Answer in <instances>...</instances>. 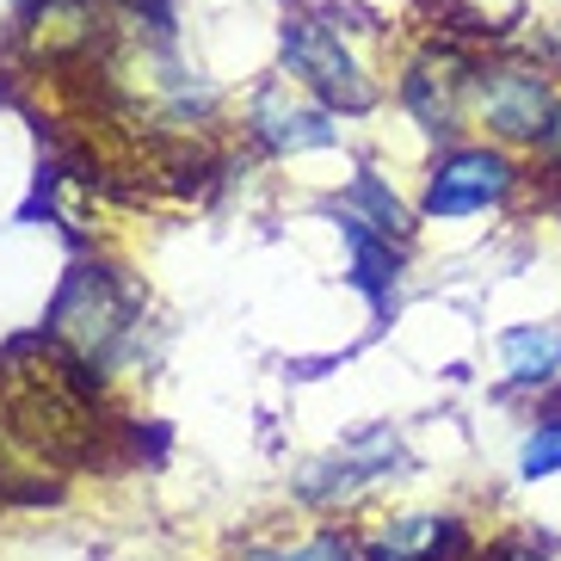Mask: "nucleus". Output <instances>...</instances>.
<instances>
[{
    "label": "nucleus",
    "instance_id": "nucleus-1",
    "mask_svg": "<svg viewBox=\"0 0 561 561\" xmlns=\"http://www.w3.org/2000/svg\"><path fill=\"white\" fill-rule=\"evenodd\" d=\"M561 112L556 75L530 56H476L469 75V130L500 149H537Z\"/></svg>",
    "mask_w": 561,
    "mask_h": 561
},
{
    "label": "nucleus",
    "instance_id": "nucleus-2",
    "mask_svg": "<svg viewBox=\"0 0 561 561\" xmlns=\"http://www.w3.org/2000/svg\"><path fill=\"white\" fill-rule=\"evenodd\" d=\"M518 192V161L500 142H445L426 173V198L420 210L432 222H462V216L500 210Z\"/></svg>",
    "mask_w": 561,
    "mask_h": 561
},
{
    "label": "nucleus",
    "instance_id": "nucleus-3",
    "mask_svg": "<svg viewBox=\"0 0 561 561\" xmlns=\"http://www.w3.org/2000/svg\"><path fill=\"white\" fill-rule=\"evenodd\" d=\"M284 62H290V75H297V81L309 87L328 112H352V117H358V112L377 105V87L364 81L358 56L340 44V32H333L328 19H309V13L284 19Z\"/></svg>",
    "mask_w": 561,
    "mask_h": 561
},
{
    "label": "nucleus",
    "instance_id": "nucleus-4",
    "mask_svg": "<svg viewBox=\"0 0 561 561\" xmlns=\"http://www.w3.org/2000/svg\"><path fill=\"white\" fill-rule=\"evenodd\" d=\"M469 75H476V50L457 44V37H438L408 62L401 75V105L426 136L438 142H457L469 130Z\"/></svg>",
    "mask_w": 561,
    "mask_h": 561
},
{
    "label": "nucleus",
    "instance_id": "nucleus-5",
    "mask_svg": "<svg viewBox=\"0 0 561 561\" xmlns=\"http://www.w3.org/2000/svg\"><path fill=\"white\" fill-rule=\"evenodd\" d=\"M50 333H62L75 358H87L100 370L112 358V346L130 333L124 321V302H117V284L105 278L100 265H75V278L62 284V297H56V314H50Z\"/></svg>",
    "mask_w": 561,
    "mask_h": 561
},
{
    "label": "nucleus",
    "instance_id": "nucleus-6",
    "mask_svg": "<svg viewBox=\"0 0 561 561\" xmlns=\"http://www.w3.org/2000/svg\"><path fill=\"white\" fill-rule=\"evenodd\" d=\"M364 561H476V537L457 512H401L364 537Z\"/></svg>",
    "mask_w": 561,
    "mask_h": 561
},
{
    "label": "nucleus",
    "instance_id": "nucleus-7",
    "mask_svg": "<svg viewBox=\"0 0 561 561\" xmlns=\"http://www.w3.org/2000/svg\"><path fill=\"white\" fill-rule=\"evenodd\" d=\"M389 462H401L396 432H364L358 445H346L340 457L314 462L297 488H302V500H352L358 488H370V481H382V476H396Z\"/></svg>",
    "mask_w": 561,
    "mask_h": 561
},
{
    "label": "nucleus",
    "instance_id": "nucleus-8",
    "mask_svg": "<svg viewBox=\"0 0 561 561\" xmlns=\"http://www.w3.org/2000/svg\"><path fill=\"white\" fill-rule=\"evenodd\" d=\"M248 130L260 136V149L265 154H302V149H328L333 136V117L328 105H297L290 93H260L253 100V117H248Z\"/></svg>",
    "mask_w": 561,
    "mask_h": 561
},
{
    "label": "nucleus",
    "instance_id": "nucleus-9",
    "mask_svg": "<svg viewBox=\"0 0 561 561\" xmlns=\"http://www.w3.org/2000/svg\"><path fill=\"white\" fill-rule=\"evenodd\" d=\"M500 370L512 389H549L561 382V328L549 321H525V328L500 333Z\"/></svg>",
    "mask_w": 561,
    "mask_h": 561
},
{
    "label": "nucleus",
    "instance_id": "nucleus-10",
    "mask_svg": "<svg viewBox=\"0 0 561 561\" xmlns=\"http://www.w3.org/2000/svg\"><path fill=\"white\" fill-rule=\"evenodd\" d=\"M340 210H346V216H358L364 229L389 234V241H408V234H413L408 204H401L396 192H389V185L377 180V173H358V180L346 185V198H340Z\"/></svg>",
    "mask_w": 561,
    "mask_h": 561
},
{
    "label": "nucleus",
    "instance_id": "nucleus-11",
    "mask_svg": "<svg viewBox=\"0 0 561 561\" xmlns=\"http://www.w3.org/2000/svg\"><path fill=\"white\" fill-rule=\"evenodd\" d=\"M518 476L525 481L561 476V408L537 413V426L525 432V445H518Z\"/></svg>",
    "mask_w": 561,
    "mask_h": 561
},
{
    "label": "nucleus",
    "instance_id": "nucleus-12",
    "mask_svg": "<svg viewBox=\"0 0 561 561\" xmlns=\"http://www.w3.org/2000/svg\"><path fill=\"white\" fill-rule=\"evenodd\" d=\"M476 561H561V543L549 530H506L488 549H476Z\"/></svg>",
    "mask_w": 561,
    "mask_h": 561
},
{
    "label": "nucleus",
    "instance_id": "nucleus-13",
    "mask_svg": "<svg viewBox=\"0 0 561 561\" xmlns=\"http://www.w3.org/2000/svg\"><path fill=\"white\" fill-rule=\"evenodd\" d=\"M248 561H358V549H352V537H340V530H314L309 543H297V549H253Z\"/></svg>",
    "mask_w": 561,
    "mask_h": 561
},
{
    "label": "nucleus",
    "instance_id": "nucleus-14",
    "mask_svg": "<svg viewBox=\"0 0 561 561\" xmlns=\"http://www.w3.org/2000/svg\"><path fill=\"white\" fill-rule=\"evenodd\" d=\"M537 154H543L549 173H561V112H556V124H549V136L537 142Z\"/></svg>",
    "mask_w": 561,
    "mask_h": 561
},
{
    "label": "nucleus",
    "instance_id": "nucleus-15",
    "mask_svg": "<svg viewBox=\"0 0 561 561\" xmlns=\"http://www.w3.org/2000/svg\"><path fill=\"white\" fill-rule=\"evenodd\" d=\"M549 68H556V75H561V25H556V32H549Z\"/></svg>",
    "mask_w": 561,
    "mask_h": 561
}]
</instances>
